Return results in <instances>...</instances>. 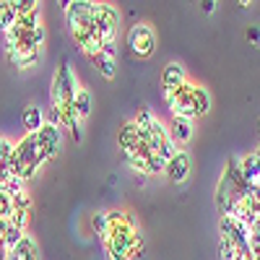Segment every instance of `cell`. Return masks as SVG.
<instances>
[{"label":"cell","instance_id":"1","mask_svg":"<svg viewBox=\"0 0 260 260\" xmlns=\"http://www.w3.org/2000/svg\"><path fill=\"white\" fill-rule=\"evenodd\" d=\"M138 237L141 234L136 232V219L130 213H125L122 219L110 221V229L102 237V242L107 247L110 260H133V245Z\"/></svg>","mask_w":260,"mask_h":260},{"label":"cell","instance_id":"29","mask_svg":"<svg viewBox=\"0 0 260 260\" xmlns=\"http://www.w3.org/2000/svg\"><path fill=\"white\" fill-rule=\"evenodd\" d=\"M11 213H13V201L0 185V219H11Z\"/></svg>","mask_w":260,"mask_h":260},{"label":"cell","instance_id":"19","mask_svg":"<svg viewBox=\"0 0 260 260\" xmlns=\"http://www.w3.org/2000/svg\"><path fill=\"white\" fill-rule=\"evenodd\" d=\"M169 136H167V125H161V120H154L151 122V127H148V143H151V151H156L161 148V143L167 141Z\"/></svg>","mask_w":260,"mask_h":260},{"label":"cell","instance_id":"11","mask_svg":"<svg viewBox=\"0 0 260 260\" xmlns=\"http://www.w3.org/2000/svg\"><path fill=\"white\" fill-rule=\"evenodd\" d=\"M167 136H169V141L175 143L177 148L182 146V143H187L190 138H192V120H185V117H172V122H169V127H167Z\"/></svg>","mask_w":260,"mask_h":260},{"label":"cell","instance_id":"32","mask_svg":"<svg viewBox=\"0 0 260 260\" xmlns=\"http://www.w3.org/2000/svg\"><path fill=\"white\" fill-rule=\"evenodd\" d=\"M122 159H125L130 167H133L136 172H146V159H141V156H133V154H125Z\"/></svg>","mask_w":260,"mask_h":260},{"label":"cell","instance_id":"37","mask_svg":"<svg viewBox=\"0 0 260 260\" xmlns=\"http://www.w3.org/2000/svg\"><path fill=\"white\" fill-rule=\"evenodd\" d=\"M257 130H260V117H257Z\"/></svg>","mask_w":260,"mask_h":260},{"label":"cell","instance_id":"14","mask_svg":"<svg viewBox=\"0 0 260 260\" xmlns=\"http://www.w3.org/2000/svg\"><path fill=\"white\" fill-rule=\"evenodd\" d=\"M11 257H13V260H39V250H37V242L31 240V237H26V234H24V240H21V242H18V245L13 247Z\"/></svg>","mask_w":260,"mask_h":260},{"label":"cell","instance_id":"5","mask_svg":"<svg viewBox=\"0 0 260 260\" xmlns=\"http://www.w3.org/2000/svg\"><path fill=\"white\" fill-rule=\"evenodd\" d=\"M127 47H130V52H133L136 57H141V60H146V57L154 55V50H156V37H154V31H151V26H148V24L130 26V31H127Z\"/></svg>","mask_w":260,"mask_h":260},{"label":"cell","instance_id":"35","mask_svg":"<svg viewBox=\"0 0 260 260\" xmlns=\"http://www.w3.org/2000/svg\"><path fill=\"white\" fill-rule=\"evenodd\" d=\"M11 257V252L6 250V245H3V240H0V260H8Z\"/></svg>","mask_w":260,"mask_h":260},{"label":"cell","instance_id":"28","mask_svg":"<svg viewBox=\"0 0 260 260\" xmlns=\"http://www.w3.org/2000/svg\"><path fill=\"white\" fill-rule=\"evenodd\" d=\"M154 120H156V117L151 115V110H148V107H141L133 122H136V127H138V130H148V127H151V122H154Z\"/></svg>","mask_w":260,"mask_h":260},{"label":"cell","instance_id":"10","mask_svg":"<svg viewBox=\"0 0 260 260\" xmlns=\"http://www.w3.org/2000/svg\"><path fill=\"white\" fill-rule=\"evenodd\" d=\"M185 81H187V78H185L182 65H180V62H169L167 68L161 71V91H164V96H169L172 91H177Z\"/></svg>","mask_w":260,"mask_h":260},{"label":"cell","instance_id":"12","mask_svg":"<svg viewBox=\"0 0 260 260\" xmlns=\"http://www.w3.org/2000/svg\"><path fill=\"white\" fill-rule=\"evenodd\" d=\"M21 122H24V127H26V136H37L42 130V125H45V112H42V107L29 104L24 110V115H21Z\"/></svg>","mask_w":260,"mask_h":260},{"label":"cell","instance_id":"22","mask_svg":"<svg viewBox=\"0 0 260 260\" xmlns=\"http://www.w3.org/2000/svg\"><path fill=\"white\" fill-rule=\"evenodd\" d=\"M21 240H24V232L8 224V229H6V234H3V245H6V250H8V252H13V247H16Z\"/></svg>","mask_w":260,"mask_h":260},{"label":"cell","instance_id":"23","mask_svg":"<svg viewBox=\"0 0 260 260\" xmlns=\"http://www.w3.org/2000/svg\"><path fill=\"white\" fill-rule=\"evenodd\" d=\"M11 6L16 11V18L18 16H26V13H34L39 8V3H34V0H11Z\"/></svg>","mask_w":260,"mask_h":260},{"label":"cell","instance_id":"13","mask_svg":"<svg viewBox=\"0 0 260 260\" xmlns=\"http://www.w3.org/2000/svg\"><path fill=\"white\" fill-rule=\"evenodd\" d=\"M117 143H120L122 154H130V151L136 148V143H138V127H136V122H125V125L120 127Z\"/></svg>","mask_w":260,"mask_h":260},{"label":"cell","instance_id":"18","mask_svg":"<svg viewBox=\"0 0 260 260\" xmlns=\"http://www.w3.org/2000/svg\"><path fill=\"white\" fill-rule=\"evenodd\" d=\"M242 177H245V182H247L250 187H255V185L260 182V164H257L255 154H250V156L242 159Z\"/></svg>","mask_w":260,"mask_h":260},{"label":"cell","instance_id":"8","mask_svg":"<svg viewBox=\"0 0 260 260\" xmlns=\"http://www.w3.org/2000/svg\"><path fill=\"white\" fill-rule=\"evenodd\" d=\"M37 143H39V151L45 154V159H52L60 154V146H62V133H60V127L45 122L42 125V130L37 133Z\"/></svg>","mask_w":260,"mask_h":260},{"label":"cell","instance_id":"33","mask_svg":"<svg viewBox=\"0 0 260 260\" xmlns=\"http://www.w3.org/2000/svg\"><path fill=\"white\" fill-rule=\"evenodd\" d=\"M201 11H203V13H213V11H216V3H213V0H203Z\"/></svg>","mask_w":260,"mask_h":260},{"label":"cell","instance_id":"20","mask_svg":"<svg viewBox=\"0 0 260 260\" xmlns=\"http://www.w3.org/2000/svg\"><path fill=\"white\" fill-rule=\"evenodd\" d=\"M13 24H16V11L11 6V0H3V3H0V31L6 34Z\"/></svg>","mask_w":260,"mask_h":260},{"label":"cell","instance_id":"4","mask_svg":"<svg viewBox=\"0 0 260 260\" xmlns=\"http://www.w3.org/2000/svg\"><path fill=\"white\" fill-rule=\"evenodd\" d=\"M120 26V13L115 6L110 3H94V13H91V31L96 34V39L102 42H115Z\"/></svg>","mask_w":260,"mask_h":260},{"label":"cell","instance_id":"34","mask_svg":"<svg viewBox=\"0 0 260 260\" xmlns=\"http://www.w3.org/2000/svg\"><path fill=\"white\" fill-rule=\"evenodd\" d=\"M247 37L255 42V45H260V31H257V29H250V31H247Z\"/></svg>","mask_w":260,"mask_h":260},{"label":"cell","instance_id":"16","mask_svg":"<svg viewBox=\"0 0 260 260\" xmlns=\"http://www.w3.org/2000/svg\"><path fill=\"white\" fill-rule=\"evenodd\" d=\"M91 60V65L104 76V78H115L117 76V65H115V57H107L104 52H96V55H91L89 57Z\"/></svg>","mask_w":260,"mask_h":260},{"label":"cell","instance_id":"30","mask_svg":"<svg viewBox=\"0 0 260 260\" xmlns=\"http://www.w3.org/2000/svg\"><path fill=\"white\" fill-rule=\"evenodd\" d=\"M8 224L24 232L26 224H29V211H13V213H11V219H8Z\"/></svg>","mask_w":260,"mask_h":260},{"label":"cell","instance_id":"31","mask_svg":"<svg viewBox=\"0 0 260 260\" xmlns=\"http://www.w3.org/2000/svg\"><path fill=\"white\" fill-rule=\"evenodd\" d=\"M37 57H39V52H29V55H16V57H8L16 68H29L31 62H37Z\"/></svg>","mask_w":260,"mask_h":260},{"label":"cell","instance_id":"15","mask_svg":"<svg viewBox=\"0 0 260 260\" xmlns=\"http://www.w3.org/2000/svg\"><path fill=\"white\" fill-rule=\"evenodd\" d=\"M208 110H211L208 91L203 89V86H195V89H192V115L195 117H203V115H208Z\"/></svg>","mask_w":260,"mask_h":260},{"label":"cell","instance_id":"7","mask_svg":"<svg viewBox=\"0 0 260 260\" xmlns=\"http://www.w3.org/2000/svg\"><path fill=\"white\" fill-rule=\"evenodd\" d=\"M219 229H221V237H226V240L237 245V250H250V229L242 221L232 219V216H221Z\"/></svg>","mask_w":260,"mask_h":260},{"label":"cell","instance_id":"21","mask_svg":"<svg viewBox=\"0 0 260 260\" xmlns=\"http://www.w3.org/2000/svg\"><path fill=\"white\" fill-rule=\"evenodd\" d=\"M13 26H16V29H21V31H34V29H39V26H42V24H39V8H37L34 13L18 16Z\"/></svg>","mask_w":260,"mask_h":260},{"label":"cell","instance_id":"36","mask_svg":"<svg viewBox=\"0 0 260 260\" xmlns=\"http://www.w3.org/2000/svg\"><path fill=\"white\" fill-rule=\"evenodd\" d=\"M255 159H257V164H260V146H257V151H255Z\"/></svg>","mask_w":260,"mask_h":260},{"label":"cell","instance_id":"3","mask_svg":"<svg viewBox=\"0 0 260 260\" xmlns=\"http://www.w3.org/2000/svg\"><path fill=\"white\" fill-rule=\"evenodd\" d=\"M78 81L73 76V68H71V62L68 60H62L60 62V68L52 78V107H68L73 104V96L78 94Z\"/></svg>","mask_w":260,"mask_h":260},{"label":"cell","instance_id":"27","mask_svg":"<svg viewBox=\"0 0 260 260\" xmlns=\"http://www.w3.org/2000/svg\"><path fill=\"white\" fill-rule=\"evenodd\" d=\"M237 245L232 242V240H226V237H221V242H219V257L221 260H234L237 257Z\"/></svg>","mask_w":260,"mask_h":260},{"label":"cell","instance_id":"24","mask_svg":"<svg viewBox=\"0 0 260 260\" xmlns=\"http://www.w3.org/2000/svg\"><path fill=\"white\" fill-rule=\"evenodd\" d=\"M11 201H13V211H29V208H31V198H29L26 187L18 190L16 195H11Z\"/></svg>","mask_w":260,"mask_h":260},{"label":"cell","instance_id":"9","mask_svg":"<svg viewBox=\"0 0 260 260\" xmlns=\"http://www.w3.org/2000/svg\"><path fill=\"white\" fill-rule=\"evenodd\" d=\"M164 175L169 177V182H175V185H182L190 177V156H187V151H177V154L167 161Z\"/></svg>","mask_w":260,"mask_h":260},{"label":"cell","instance_id":"17","mask_svg":"<svg viewBox=\"0 0 260 260\" xmlns=\"http://www.w3.org/2000/svg\"><path fill=\"white\" fill-rule=\"evenodd\" d=\"M73 112L78 115L81 122L91 115V94L86 91V89H78V94L73 96Z\"/></svg>","mask_w":260,"mask_h":260},{"label":"cell","instance_id":"25","mask_svg":"<svg viewBox=\"0 0 260 260\" xmlns=\"http://www.w3.org/2000/svg\"><path fill=\"white\" fill-rule=\"evenodd\" d=\"M164 167H167V161H164L159 154H151V156L146 159V175H161Z\"/></svg>","mask_w":260,"mask_h":260},{"label":"cell","instance_id":"6","mask_svg":"<svg viewBox=\"0 0 260 260\" xmlns=\"http://www.w3.org/2000/svg\"><path fill=\"white\" fill-rule=\"evenodd\" d=\"M192 89H195V83L185 81L177 91H172L167 99L169 104V110H172V117H185V120H192Z\"/></svg>","mask_w":260,"mask_h":260},{"label":"cell","instance_id":"26","mask_svg":"<svg viewBox=\"0 0 260 260\" xmlns=\"http://www.w3.org/2000/svg\"><path fill=\"white\" fill-rule=\"evenodd\" d=\"M91 229L96 232V234H107V229H110V221H107V211H96L94 216H91Z\"/></svg>","mask_w":260,"mask_h":260},{"label":"cell","instance_id":"2","mask_svg":"<svg viewBox=\"0 0 260 260\" xmlns=\"http://www.w3.org/2000/svg\"><path fill=\"white\" fill-rule=\"evenodd\" d=\"M45 154L39 151V143H37V136H24L16 146H13V154H11V175L18 177V180H31L37 175V169L45 164Z\"/></svg>","mask_w":260,"mask_h":260}]
</instances>
